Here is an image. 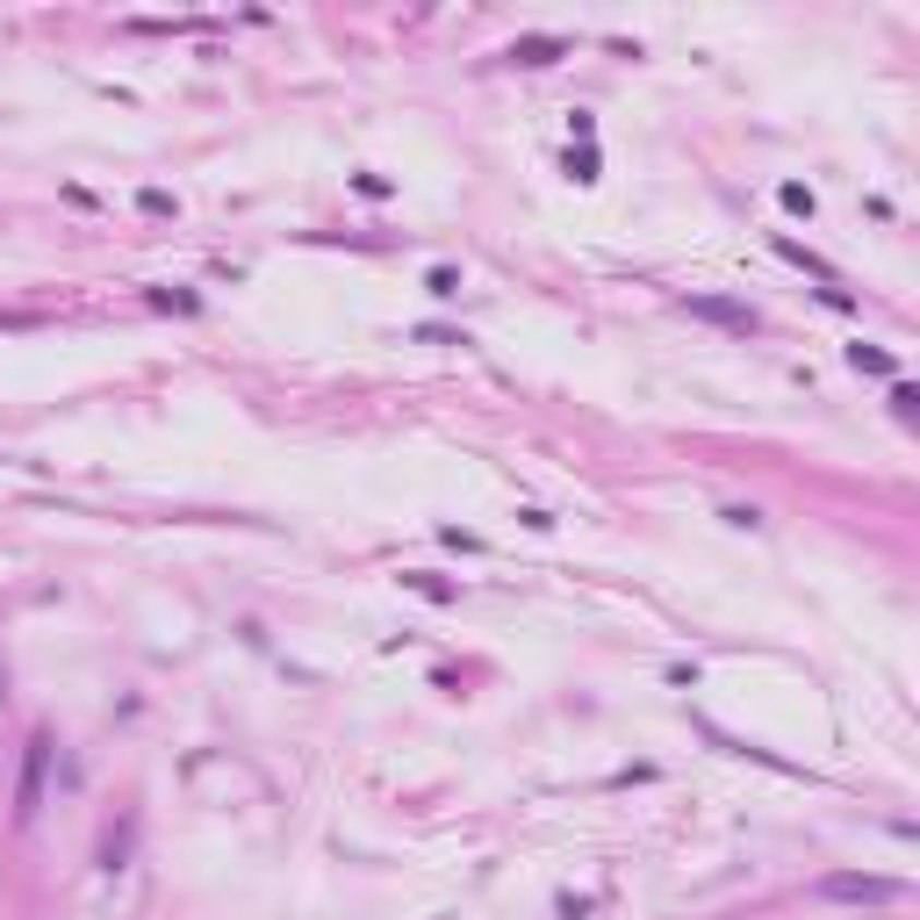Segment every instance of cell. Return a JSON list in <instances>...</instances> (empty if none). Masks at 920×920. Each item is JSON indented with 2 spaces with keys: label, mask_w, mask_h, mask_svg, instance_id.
Masks as SVG:
<instances>
[{
  "label": "cell",
  "mask_w": 920,
  "mask_h": 920,
  "mask_svg": "<svg viewBox=\"0 0 920 920\" xmlns=\"http://www.w3.org/2000/svg\"><path fill=\"white\" fill-rule=\"evenodd\" d=\"M569 138H575V144L597 138V116H590V108H575V116H569Z\"/></svg>",
  "instance_id": "8fae6325"
},
{
  "label": "cell",
  "mask_w": 920,
  "mask_h": 920,
  "mask_svg": "<svg viewBox=\"0 0 920 920\" xmlns=\"http://www.w3.org/2000/svg\"><path fill=\"white\" fill-rule=\"evenodd\" d=\"M820 899H834V906H892V899H906V885L899 877H877V870H827V877H820Z\"/></svg>",
  "instance_id": "6da1fadb"
},
{
  "label": "cell",
  "mask_w": 920,
  "mask_h": 920,
  "mask_svg": "<svg viewBox=\"0 0 920 920\" xmlns=\"http://www.w3.org/2000/svg\"><path fill=\"white\" fill-rule=\"evenodd\" d=\"M683 310L705 316V324H719V331H733V338H748V331L763 324V316L748 310V302H727V296H683Z\"/></svg>",
  "instance_id": "3957f363"
},
{
  "label": "cell",
  "mask_w": 920,
  "mask_h": 920,
  "mask_svg": "<svg viewBox=\"0 0 920 920\" xmlns=\"http://www.w3.org/2000/svg\"><path fill=\"white\" fill-rule=\"evenodd\" d=\"M425 288H432V296H461V274H453V266H432V274H425Z\"/></svg>",
  "instance_id": "30bf717a"
},
{
  "label": "cell",
  "mask_w": 920,
  "mask_h": 920,
  "mask_svg": "<svg viewBox=\"0 0 920 920\" xmlns=\"http://www.w3.org/2000/svg\"><path fill=\"white\" fill-rule=\"evenodd\" d=\"M410 590H425L432 605H446V597H453V583H439V575H410Z\"/></svg>",
  "instance_id": "7c38bea8"
},
{
  "label": "cell",
  "mask_w": 920,
  "mask_h": 920,
  "mask_svg": "<svg viewBox=\"0 0 920 920\" xmlns=\"http://www.w3.org/2000/svg\"><path fill=\"white\" fill-rule=\"evenodd\" d=\"M569 174L590 188V180H597V144H575V152H569Z\"/></svg>",
  "instance_id": "ba28073f"
},
{
  "label": "cell",
  "mask_w": 920,
  "mask_h": 920,
  "mask_svg": "<svg viewBox=\"0 0 920 920\" xmlns=\"http://www.w3.org/2000/svg\"><path fill=\"white\" fill-rule=\"evenodd\" d=\"M44 777H51V733H29L22 748V777H15V827H29L44 805Z\"/></svg>",
  "instance_id": "7a4b0ae2"
},
{
  "label": "cell",
  "mask_w": 920,
  "mask_h": 920,
  "mask_svg": "<svg viewBox=\"0 0 920 920\" xmlns=\"http://www.w3.org/2000/svg\"><path fill=\"white\" fill-rule=\"evenodd\" d=\"M777 202L791 208V216H813V188H805V180H784V188H777Z\"/></svg>",
  "instance_id": "52a82bcc"
},
{
  "label": "cell",
  "mask_w": 920,
  "mask_h": 920,
  "mask_svg": "<svg viewBox=\"0 0 920 920\" xmlns=\"http://www.w3.org/2000/svg\"><path fill=\"white\" fill-rule=\"evenodd\" d=\"M892 417H920V389L913 382H892Z\"/></svg>",
  "instance_id": "9c48e42d"
},
{
  "label": "cell",
  "mask_w": 920,
  "mask_h": 920,
  "mask_svg": "<svg viewBox=\"0 0 920 920\" xmlns=\"http://www.w3.org/2000/svg\"><path fill=\"white\" fill-rule=\"evenodd\" d=\"M504 58L511 65H554V58H569V44H561V36H518Z\"/></svg>",
  "instance_id": "277c9868"
},
{
  "label": "cell",
  "mask_w": 920,
  "mask_h": 920,
  "mask_svg": "<svg viewBox=\"0 0 920 920\" xmlns=\"http://www.w3.org/2000/svg\"><path fill=\"white\" fill-rule=\"evenodd\" d=\"M849 367L856 374H892V353L885 346H849Z\"/></svg>",
  "instance_id": "8992f818"
},
{
  "label": "cell",
  "mask_w": 920,
  "mask_h": 920,
  "mask_svg": "<svg viewBox=\"0 0 920 920\" xmlns=\"http://www.w3.org/2000/svg\"><path fill=\"white\" fill-rule=\"evenodd\" d=\"M777 260H791V266H805V274H813V280H827V288H834V266H827V260H820V252H805V244H799V238H777Z\"/></svg>",
  "instance_id": "5b68a950"
}]
</instances>
